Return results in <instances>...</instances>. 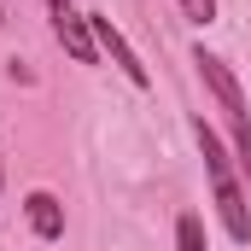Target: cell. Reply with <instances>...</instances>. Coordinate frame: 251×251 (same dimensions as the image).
Segmentation results:
<instances>
[{"label": "cell", "instance_id": "obj_1", "mask_svg": "<svg viewBox=\"0 0 251 251\" xmlns=\"http://www.w3.org/2000/svg\"><path fill=\"white\" fill-rule=\"evenodd\" d=\"M193 140H199V152H204V176H210V199H216V216H222L228 240L251 246V204H246V187H240L234 164H228V146L216 140V128L204 123V117H193Z\"/></svg>", "mask_w": 251, "mask_h": 251}, {"label": "cell", "instance_id": "obj_2", "mask_svg": "<svg viewBox=\"0 0 251 251\" xmlns=\"http://www.w3.org/2000/svg\"><path fill=\"white\" fill-rule=\"evenodd\" d=\"M193 64H199L204 88L216 94L222 117H228V128H234V146H240V170H246V181H251V105H246V88H240V76H234L228 64L216 59V53H204V47H193Z\"/></svg>", "mask_w": 251, "mask_h": 251}, {"label": "cell", "instance_id": "obj_3", "mask_svg": "<svg viewBox=\"0 0 251 251\" xmlns=\"http://www.w3.org/2000/svg\"><path fill=\"white\" fill-rule=\"evenodd\" d=\"M47 18H53V35H59V47H64L76 64H100V41H94V24H88V12H76L70 0H47Z\"/></svg>", "mask_w": 251, "mask_h": 251}, {"label": "cell", "instance_id": "obj_4", "mask_svg": "<svg viewBox=\"0 0 251 251\" xmlns=\"http://www.w3.org/2000/svg\"><path fill=\"white\" fill-rule=\"evenodd\" d=\"M88 24H94V41H100V53H111V64L123 70L128 82H134V88H146V82H152V70H146V64H140V53L128 47V35L111 24V18H105V12H88Z\"/></svg>", "mask_w": 251, "mask_h": 251}, {"label": "cell", "instance_id": "obj_5", "mask_svg": "<svg viewBox=\"0 0 251 251\" xmlns=\"http://www.w3.org/2000/svg\"><path fill=\"white\" fill-rule=\"evenodd\" d=\"M24 216H29V228H35L41 240H59L64 234V204L53 199V193H41V187L24 199Z\"/></svg>", "mask_w": 251, "mask_h": 251}, {"label": "cell", "instance_id": "obj_6", "mask_svg": "<svg viewBox=\"0 0 251 251\" xmlns=\"http://www.w3.org/2000/svg\"><path fill=\"white\" fill-rule=\"evenodd\" d=\"M176 251H204V222H199L193 210L176 222Z\"/></svg>", "mask_w": 251, "mask_h": 251}, {"label": "cell", "instance_id": "obj_7", "mask_svg": "<svg viewBox=\"0 0 251 251\" xmlns=\"http://www.w3.org/2000/svg\"><path fill=\"white\" fill-rule=\"evenodd\" d=\"M176 6H181V18L199 24V29H210V24H216V0H176Z\"/></svg>", "mask_w": 251, "mask_h": 251}, {"label": "cell", "instance_id": "obj_8", "mask_svg": "<svg viewBox=\"0 0 251 251\" xmlns=\"http://www.w3.org/2000/svg\"><path fill=\"white\" fill-rule=\"evenodd\" d=\"M0 24H6V6H0Z\"/></svg>", "mask_w": 251, "mask_h": 251}]
</instances>
